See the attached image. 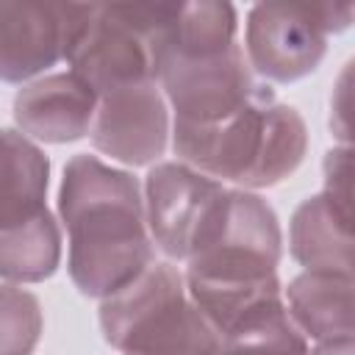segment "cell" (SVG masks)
Segmentation results:
<instances>
[{"instance_id": "cell-1", "label": "cell", "mask_w": 355, "mask_h": 355, "mask_svg": "<svg viewBox=\"0 0 355 355\" xmlns=\"http://www.w3.org/2000/svg\"><path fill=\"white\" fill-rule=\"evenodd\" d=\"M283 230L275 208L255 191L225 189L200 227L183 269L186 291L219 333L283 305L277 263Z\"/></svg>"}, {"instance_id": "cell-2", "label": "cell", "mask_w": 355, "mask_h": 355, "mask_svg": "<svg viewBox=\"0 0 355 355\" xmlns=\"http://www.w3.org/2000/svg\"><path fill=\"white\" fill-rule=\"evenodd\" d=\"M58 216L69 244L67 272L83 297L105 300L155 261L141 183L128 169L72 155L58 186Z\"/></svg>"}, {"instance_id": "cell-3", "label": "cell", "mask_w": 355, "mask_h": 355, "mask_svg": "<svg viewBox=\"0 0 355 355\" xmlns=\"http://www.w3.org/2000/svg\"><path fill=\"white\" fill-rule=\"evenodd\" d=\"M169 139L180 164L244 191L283 183L308 153L305 119L277 97L258 100L208 125L172 122Z\"/></svg>"}, {"instance_id": "cell-4", "label": "cell", "mask_w": 355, "mask_h": 355, "mask_svg": "<svg viewBox=\"0 0 355 355\" xmlns=\"http://www.w3.org/2000/svg\"><path fill=\"white\" fill-rule=\"evenodd\" d=\"M97 319L119 355H214L222 341L169 261H153L133 283L100 300Z\"/></svg>"}, {"instance_id": "cell-5", "label": "cell", "mask_w": 355, "mask_h": 355, "mask_svg": "<svg viewBox=\"0 0 355 355\" xmlns=\"http://www.w3.org/2000/svg\"><path fill=\"white\" fill-rule=\"evenodd\" d=\"M169 6H92V14L78 33L67 67L94 94L130 86L158 83L166 53Z\"/></svg>"}, {"instance_id": "cell-6", "label": "cell", "mask_w": 355, "mask_h": 355, "mask_svg": "<svg viewBox=\"0 0 355 355\" xmlns=\"http://www.w3.org/2000/svg\"><path fill=\"white\" fill-rule=\"evenodd\" d=\"M349 3H258L244 25V58L263 83H294L322 64L327 36L352 25Z\"/></svg>"}, {"instance_id": "cell-7", "label": "cell", "mask_w": 355, "mask_h": 355, "mask_svg": "<svg viewBox=\"0 0 355 355\" xmlns=\"http://www.w3.org/2000/svg\"><path fill=\"white\" fill-rule=\"evenodd\" d=\"M158 86L172 111V122L183 125H208L244 105L275 97V89L250 69L239 42L211 55L166 58Z\"/></svg>"}, {"instance_id": "cell-8", "label": "cell", "mask_w": 355, "mask_h": 355, "mask_svg": "<svg viewBox=\"0 0 355 355\" xmlns=\"http://www.w3.org/2000/svg\"><path fill=\"white\" fill-rule=\"evenodd\" d=\"M94 3H0V83H31L67 61Z\"/></svg>"}, {"instance_id": "cell-9", "label": "cell", "mask_w": 355, "mask_h": 355, "mask_svg": "<svg viewBox=\"0 0 355 355\" xmlns=\"http://www.w3.org/2000/svg\"><path fill=\"white\" fill-rule=\"evenodd\" d=\"M172 116L158 83H130L97 94L92 147L125 166H153L169 147Z\"/></svg>"}, {"instance_id": "cell-10", "label": "cell", "mask_w": 355, "mask_h": 355, "mask_svg": "<svg viewBox=\"0 0 355 355\" xmlns=\"http://www.w3.org/2000/svg\"><path fill=\"white\" fill-rule=\"evenodd\" d=\"M225 189V183L180 161L153 164L141 183L144 219L153 247L161 250L169 261L186 263L200 227L222 200Z\"/></svg>"}, {"instance_id": "cell-11", "label": "cell", "mask_w": 355, "mask_h": 355, "mask_svg": "<svg viewBox=\"0 0 355 355\" xmlns=\"http://www.w3.org/2000/svg\"><path fill=\"white\" fill-rule=\"evenodd\" d=\"M97 94L69 69L50 72L14 94V122L22 136L44 144H69L89 136Z\"/></svg>"}, {"instance_id": "cell-12", "label": "cell", "mask_w": 355, "mask_h": 355, "mask_svg": "<svg viewBox=\"0 0 355 355\" xmlns=\"http://www.w3.org/2000/svg\"><path fill=\"white\" fill-rule=\"evenodd\" d=\"M352 211L341 208L330 194L305 197L288 222L291 258L308 272L352 275Z\"/></svg>"}, {"instance_id": "cell-13", "label": "cell", "mask_w": 355, "mask_h": 355, "mask_svg": "<svg viewBox=\"0 0 355 355\" xmlns=\"http://www.w3.org/2000/svg\"><path fill=\"white\" fill-rule=\"evenodd\" d=\"M283 305L294 327L313 344L352 338V275L300 272L283 288Z\"/></svg>"}, {"instance_id": "cell-14", "label": "cell", "mask_w": 355, "mask_h": 355, "mask_svg": "<svg viewBox=\"0 0 355 355\" xmlns=\"http://www.w3.org/2000/svg\"><path fill=\"white\" fill-rule=\"evenodd\" d=\"M50 158L19 130L0 128V225L19 222L47 205Z\"/></svg>"}, {"instance_id": "cell-15", "label": "cell", "mask_w": 355, "mask_h": 355, "mask_svg": "<svg viewBox=\"0 0 355 355\" xmlns=\"http://www.w3.org/2000/svg\"><path fill=\"white\" fill-rule=\"evenodd\" d=\"M61 263V227L53 211H42L0 225V280L3 283H42L58 272Z\"/></svg>"}, {"instance_id": "cell-16", "label": "cell", "mask_w": 355, "mask_h": 355, "mask_svg": "<svg viewBox=\"0 0 355 355\" xmlns=\"http://www.w3.org/2000/svg\"><path fill=\"white\" fill-rule=\"evenodd\" d=\"M236 31H239V14H236V6L230 3H216V0L172 3L164 61L222 53L225 47L239 42Z\"/></svg>"}, {"instance_id": "cell-17", "label": "cell", "mask_w": 355, "mask_h": 355, "mask_svg": "<svg viewBox=\"0 0 355 355\" xmlns=\"http://www.w3.org/2000/svg\"><path fill=\"white\" fill-rule=\"evenodd\" d=\"M311 341L294 327L286 305L263 311L222 336L214 355H308Z\"/></svg>"}, {"instance_id": "cell-18", "label": "cell", "mask_w": 355, "mask_h": 355, "mask_svg": "<svg viewBox=\"0 0 355 355\" xmlns=\"http://www.w3.org/2000/svg\"><path fill=\"white\" fill-rule=\"evenodd\" d=\"M44 313L33 291L0 280V355H31L42 338Z\"/></svg>"}, {"instance_id": "cell-19", "label": "cell", "mask_w": 355, "mask_h": 355, "mask_svg": "<svg viewBox=\"0 0 355 355\" xmlns=\"http://www.w3.org/2000/svg\"><path fill=\"white\" fill-rule=\"evenodd\" d=\"M349 144L333 147L324 155V194H330L341 208L349 211V200H352V186H349Z\"/></svg>"}, {"instance_id": "cell-20", "label": "cell", "mask_w": 355, "mask_h": 355, "mask_svg": "<svg viewBox=\"0 0 355 355\" xmlns=\"http://www.w3.org/2000/svg\"><path fill=\"white\" fill-rule=\"evenodd\" d=\"M308 355H352V338L341 341H319L308 349Z\"/></svg>"}]
</instances>
